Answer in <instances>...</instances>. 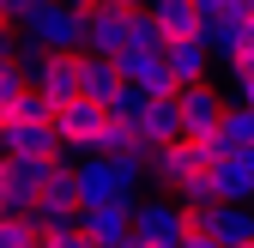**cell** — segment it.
I'll return each instance as SVG.
<instances>
[{
    "label": "cell",
    "instance_id": "2",
    "mask_svg": "<svg viewBox=\"0 0 254 248\" xmlns=\"http://www.w3.org/2000/svg\"><path fill=\"white\" fill-rule=\"evenodd\" d=\"M55 133H61V145H67V158H73V164H79V158H97V145H103V133H109V109H103V103H91V97H79V103L61 109Z\"/></svg>",
    "mask_w": 254,
    "mask_h": 248
},
{
    "label": "cell",
    "instance_id": "1",
    "mask_svg": "<svg viewBox=\"0 0 254 248\" xmlns=\"http://www.w3.org/2000/svg\"><path fill=\"white\" fill-rule=\"evenodd\" d=\"M85 12L67 6V0H55V6H43L37 18H24V37L30 43H43L49 55H85Z\"/></svg>",
    "mask_w": 254,
    "mask_h": 248
},
{
    "label": "cell",
    "instance_id": "18",
    "mask_svg": "<svg viewBox=\"0 0 254 248\" xmlns=\"http://www.w3.org/2000/svg\"><path fill=\"white\" fill-rule=\"evenodd\" d=\"M200 12H206V18H218V12H224V0H200Z\"/></svg>",
    "mask_w": 254,
    "mask_h": 248
},
{
    "label": "cell",
    "instance_id": "19",
    "mask_svg": "<svg viewBox=\"0 0 254 248\" xmlns=\"http://www.w3.org/2000/svg\"><path fill=\"white\" fill-rule=\"evenodd\" d=\"M6 224H12V206H6V200H0V230H6Z\"/></svg>",
    "mask_w": 254,
    "mask_h": 248
},
{
    "label": "cell",
    "instance_id": "4",
    "mask_svg": "<svg viewBox=\"0 0 254 248\" xmlns=\"http://www.w3.org/2000/svg\"><path fill=\"white\" fill-rule=\"evenodd\" d=\"M133 18L139 12H127V6H97L85 24V55H97V61H121L127 43H133Z\"/></svg>",
    "mask_w": 254,
    "mask_h": 248
},
{
    "label": "cell",
    "instance_id": "5",
    "mask_svg": "<svg viewBox=\"0 0 254 248\" xmlns=\"http://www.w3.org/2000/svg\"><path fill=\"white\" fill-rule=\"evenodd\" d=\"M79 200H85V212L133 206V188L121 182V170H115L109 158H79Z\"/></svg>",
    "mask_w": 254,
    "mask_h": 248
},
{
    "label": "cell",
    "instance_id": "10",
    "mask_svg": "<svg viewBox=\"0 0 254 248\" xmlns=\"http://www.w3.org/2000/svg\"><path fill=\"white\" fill-rule=\"evenodd\" d=\"M218 206H254V145L218 164Z\"/></svg>",
    "mask_w": 254,
    "mask_h": 248
},
{
    "label": "cell",
    "instance_id": "12",
    "mask_svg": "<svg viewBox=\"0 0 254 248\" xmlns=\"http://www.w3.org/2000/svg\"><path fill=\"white\" fill-rule=\"evenodd\" d=\"M224 139H230L236 151H248V145H254V109L230 103V115H224Z\"/></svg>",
    "mask_w": 254,
    "mask_h": 248
},
{
    "label": "cell",
    "instance_id": "16",
    "mask_svg": "<svg viewBox=\"0 0 254 248\" xmlns=\"http://www.w3.org/2000/svg\"><path fill=\"white\" fill-rule=\"evenodd\" d=\"M236 103H242V109H254V79H236Z\"/></svg>",
    "mask_w": 254,
    "mask_h": 248
},
{
    "label": "cell",
    "instance_id": "11",
    "mask_svg": "<svg viewBox=\"0 0 254 248\" xmlns=\"http://www.w3.org/2000/svg\"><path fill=\"white\" fill-rule=\"evenodd\" d=\"M170 73H176V85H200L206 79V67H212V49L206 43H170Z\"/></svg>",
    "mask_w": 254,
    "mask_h": 248
},
{
    "label": "cell",
    "instance_id": "8",
    "mask_svg": "<svg viewBox=\"0 0 254 248\" xmlns=\"http://www.w3.org/2000/svg\"><path fill=\"white\" fill-rule=\"evenodd\" d=\"M194 212V230L218 236L224 248H248L254 242V206H188Z\"/></svg>",
    "mask_w": 254,
    "mask_h": 248
},
{
    "label": "cell",
    "instance_id": "17",
    "mask_svg": "<svg viewBox=\"0 0 254 248\" xmlns=\"http://www.w3.org/2000/svg\"><path fill=\"white\" fill-rule=\"evenodd\" d=\"M12 24H18V18H12V6H6V0H0V37H6Z\"/></svg>",
    "mask_w": 254,
    "mask_h": 248
},
{
    "label": "cell",
    "instance_id": "3",
    "mask_svg": "<svg viewBox=\"0 0 254 248\" xmlns=\"http://www.w3.org/2000/svg\"><path fill=\"white\" fill-rule=\"evenodd\" d=\"M188 230H194V212H188L176 194H164V200H139L133 236H145V242H157V248H182Z\"/></svg>",
    "mask_w": 254,
    "mask_h": 248
},
{
    "label": "cell",
    "instance_id": "9",
    "mask_svg": "<svg viewBox=\"0 0 254 248\" xmlns=\"http://www.w3.org/2000/svg\"><path fill=\"white\" fill-rule=\"evenodd\" d=\"M145 12L157 18V30H164L170 43H206V12H200V0H151Z\"/></svg>",
    "mask_w": 254,
    "mask_h": 248
},
{
    "label": "cell",
    "instance_id": "15",
    "mask_svg": "<svg viewBox=\"0 0 254 248\" xmlns=\"http://www.w3.org/2000/svg\"><path fill=\"white\" fill-rule=\"evenodd\" d=\"M6 6H12V18H18V24H24V18H37V12H43V6H55V0H6Z\"/></svg>",
    "mask_w": 254,
    "mask_h": 248
},
{
    "label": "cell",
    "instance_id": "13",
    "mask_svg": "<svg viewBox=\"0 0 254 248\" xmlns=\"http://www.w3.org/2000/svg\"><path fill=\"white\" fill-rule=\"evenodd\" d=\"M0 248H43V224L37 218H12L0 230Z\"/></svg>",
    "mask_w": 254,
    "mask_h": 248
},
{
    "label": "cell",
    "instance_id": "14",
    "mask_svg": "<svg viewBox=\"0 0 254 248\" xmlns=\"http://www.w3.org/2000/svg\"><path fill=\"white\" fill-rule=\"evenodd\" d=\"M43 248H97L85 230H43Z\"/></svg>",
    "mask_w": 254,
    "mask_h": 248
},
{
    "label": "cell",
    "instance_id": "7",
    "mask_svg": "<svg viewBox=\"0 0 254 248\" xmlns=\"http://www.w3.org/2000/svg\"><path fill=\"white\" fill-rule=\"evenodd\" d=\"M30 85H37L55 109L79 103V97H85V55H49L43 67H37V79H30Z\"/></svg>",
    "mask_w": 254,
    "mask_h": 248
},
{
    "label": "cell",
    "instance_id": "6",
    "mask_svg": "<svg viewBox=\"0 0 254 248\" xmlns=\"http://www.w3.org/2000/svg\"><path fill=\"white\" fill-rule=\"evenodd\" d=\"M224 115H230V103H224V91H218L212 79L182 85V121H188V139H212V133H224Z\"/></svg>",
    "mask_w": 254,
    "mask_h": 248
},
{
    "label": "cell",
    "instance_id": "20",
    "mask_svg": "<svg viewBox=\"0 0 254 248\" xmlns=\"http://www.w3.org/2000/svg\"><path fill=\"white\" fill-rule=\"evenodd\" d=\"M127 248H157V242H145V236H133V242H127Z\"/></svg>",
    "mask_w": 254,
    "mask_h": 248
}]
</instances>
